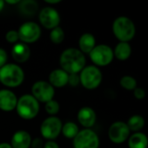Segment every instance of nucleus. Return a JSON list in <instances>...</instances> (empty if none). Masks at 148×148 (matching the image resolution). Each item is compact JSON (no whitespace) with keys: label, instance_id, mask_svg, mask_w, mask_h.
Segmentation results:
<instances>
[{"label":"nucleus","instance_id":"obj_13","mask_svg":"<svg viewBox=\"0 0 148 148\" xmlns=\"http://www.w3.org/2000/svg\"><path fill=\"white\" fill-rule=\"evenodd\" d=\"M17 97L14 92L10 89L0 90V110L3 112H11L16 109Z\"/></svg>","mask_w":148,"mask_h":148},{"label":"nucleus","instance_id":"obj_29","mask_svg":"<svg viewBox=\"0 0 148 148\" xmlns=\"http://www.w3.org/2000/svg\"><path fill=\"white\" fill-rule=\"evenodd\" d=\"M133 96L135 97V99L137 100H144L146 97V91L144 88L137 87L134 90H133Z\"/></svg>","mask_w":148,"mask_h":148},{"label":"nucleus","instance_id":"obj_16","mask_svg":"<svg viewBox=\"0 0 148 148\" xmlns=\"http://www.w3.org/2000/svg\"><path fill=\"white\" fill-rule=\"evenodd\" d=\"M31 140V136L28 132L19 130L12 135L10 146L12 148H30Z\"/></svg>","mask_w":148,"mask_h":148},{"label":"nucleus","instance_id":"obj_4","mask_svg":"<svg viewBox=\"0 0 148 148\" xmlns=\"http://www.w3.org/2000/svg\"><path fill=\"white\" fill-rule=\"evenodd\" d=\"M39 102L30 94L23 95L17 99L16 111L20 118L30 121L34 119L39 112Z\"/></svg>","mask_w":148,"mask_h":148},{"label":"nucleus","instance_id":"obj_6","mask_svg":"<svg viewBox=\"0 0 148 148\" xmlns=\"http://www.w3.org/2000/svg\"><path fill=\"white\" fill-rule=\"evenodd\" d=\"M91 61L96 67H106L112 63L114 58L113 49L106 44H99L89 54Z\"/></svg>","mask_w":148,"mask_h":148},{"label":"nucleus","instance_id":"obj_7","mask_svg":"<svg viewBox=\"0 0 148 148\" xmlns=\"http://www.w3.org/2000/svg\"><path fill=\"white\" fill-rule=\"evenodd\" d=\"M63 123L57 116H50L43 121L40 126V134L47 140H54L61 133Z\"/></svg>","mask_w":148,"mask_h":148},{"label":"nucleus","instance_id":"obj_15","mask_svg":"<svg viewBox=\"0 0 148 148\" xmlns=\"http://www.w3.org/2000/svg\"><path fill=\"white\" fill-rule=\"evenodd\" d=\"M11 56L14 61L17 63H24L29 60L31 56V49L27 44L23 42H17L12 47Z\"/></svg>","mask_w":148,"mask_h":148},{"label":"nucleus","instance_id":"obj_32","mask_svg":"<svg viewBox=\"0 0 148 148\" xmlns=\"http://www.w3.org/2000/svg\"><path fill=\"white\" fill-rule=\"evenodd\" d=\"M43 148H59V146L54 140H48L45 144H44Z\"/></svg>","mask_w":148,"mask_h":148},{"label":"nucleus","instance_id":"obj_3","mask_svg":"<svg viewBox=\"0 0 148 148\" xmlns=\"http://www.w3.org/2000/svg\"><path fill=\"white\" fill-rule=\"evenodd\" d=\"M24 81L23 69L16 63H6L0 69V83L8 88H17Z\"/></svg>","mask_w":148,"mask_h":148},{"label":"nucleus","instance_id":"obj_28","mask_svg":"<svg viewBox=\"0 0 148 148\" xmlns=\"http://www.w3.org/2000/svg\"><path fill=\"white\" fill-rule=\"evenodd\" d=\"M68 84L72 87H77L80 84L79 75V74H70L68 77Z\"/></svg>","mask_w":148,"mask_h":148},{"label":"nucleus","instance_id":"obj_30","mask_svg":"<svg viewBox=\"0 0 148 148\" xmlns=\"http://www.w3.org/2000/svg\"><path fill=\"white\" fill-rule=\"evenodd\" d=\"M7 60H8L7 52L3 48H0V69L7 63Z\"/></svg>","mask_w":148,"mask_h":148},{"label":"nucleus","instance_id":"obj_27","mask_svg":"<svg viewBox=\"0 0 148 148\" xmlns=\"http://www.w3.org/2000/svg\"><path fill=\"white\" fill-rule=\"evenodd\" d=\"M5 40L7 42L11 43V44H16L17 42H18L19 41V36H18V33L17 30H9L8 32H6L5 34Z\"/></svg>","mask_w":148,"mask_h":148},{"label":"nucleus","instance_id":"obj_23","mask_svg":"<svg viewBox=\"0 0 148 148\" xmlns=\"http://www.w3.org/2000/svg\"><path fill=\"white\" fill-rule=\"evenodd\" d=\"M79 132V129L78 125L72 121H68V122L65 123L63 125L62 130H61L62 134L66 139H70V140H73Z\"/></svg>","mask_w":148,"mask_h":148},{"label":"nucleus","instance_id":"obj_34","mask_svg":"<svg viewBox=\"0 0 148 148\" xmlns=\"http://www.w3.org/2000/svg\"><path fill=\"white\" fill-rule=\"evenodd\" d=\"M4 2H5V3H8V4H17V3H20L19 0H7Z\"/></svg>","mask_w":148,"mask_h":148},{"label":"nucleus","instance_id":"obj_11","mask_svg":"<svg viewBox=\"0 0 148 148\" xmlns=\"http://www.w3.org/2000/svg\"><path fill=\"white\" fill-rule=\"evenodd\" d=\"M131 132L124 121L113 122L108 129V138L114 144H122L128 140Z\"/></svg>","mask_w":148,"mask_h":148},{"label":"nucleus","instance_id":"obj_9","mask_svg":"<svg viewBox=\"0 0 148 148\" xmlns=\"http://www.w3.org/2000/svg\"><path fill=\"white\" fill-rule=\"evenodd\" d=\"M74 148H99V135L92 129L85 128L78 133L73 139Z\"/></svg>","mask_w":148,"mask_h":148},{"label":"nucleus","instance_id":"obj_20","mask_svg":"<svg viewBox=\"0 0 148 148\" xmlns=\"http://www.w3.org/2000/svg\"><path fill=\"white\" fill-rule=\"evenodd\" d=\"M129 148H147L148 137L141 132L133 133L127 140Z\"/></svg>","mask_w":148,"mask_h":148},{"label":"nucleus","instance_id":"obj_33","mask_svg":"<svg viewBox=\"0 0 148 148\" xmlns=\"http://www.w3.org/2000/svg\"><path fill=\"white\" fill-rule=\"evenodd\" d=\"M44 2L48 4H57L58 3H61V0H45Z\"/></svg>","mask_w":148,"mask_h":148},{"label":"nucleus","instance_id":"obj_18","mask_svg":"<svg viewBox=\"0 0 148 148\" xmlns=\"http://www.w3.org/2000/svg\"><path fill=\"white\" fill-rule=\"evenodd\" d=\"M96 46V38L92 33H84L81 35L79 40V50L85 54H90V52Z\"/></svg>","mask_w":148,"mask_h":148},{"label":"nucleus","instance_id":"obj_22","mask_svg":"<svg viewBox=\"0 0 148 148\" xmlns=\"http://www.w3.org/2000/svg\"><path fill=\"white\" fill-rule=\"evenodd\" d=\"M126 123L130 132L138 133V132H140L144 128L145 124H146V121L142 115L133 114L128 119V121Z\"/></svg>","mask_w":148,"mask_h":148},{"label":"nucleus","instance_id":"obj_35","mask_svg":"<svg viewBox=\"0 0 148 148\" xmlns=\"http://www.w3.org/2000/svg\"><path fill=\"white\" fill-rule=\"evenodd\" d=\"M0 148H12L10 143H6V142H3L0 143Z\"/></svg>","mask_w":148,"mask_h":148},{"label":"nucleus","instance_id":"obj_19","mask_svg":"<svg viewBox=\"0 0 148 148\" xmlns=\"http://www.w3.org/2000/svg\"><path fill=\"white\" fill-rule=\"evenodd\" d=\"M113 55L119 61H126L132 55V46L129 42H119L113 49Z\"/></svg>","mask_w":148,"mask_h":148},{"label":"nucleus","instance_id":"obj_10","mask_svg":"<svg viewBox=\"0 0 148 148\" xmlns=\"http://www.w3.org/2000/svg\"><path fill=\"white\" fill-rule=\"evenodd\" d=\"M38 102L46 103L51 100L55 95V88L45 81H38L33 83L31 94Z\"/></svg>","mask_w":148,"mask_h":148},{"label":"nucleus","instance_id":"obj_31","mask_svg":"<svg viewBox=\"0 0 148 148\" xmlns=\"http://www.w3.org/2000/svg\"><path fill=\"white\" fill-rule=\"evenodd\" d=\"M31 148H43L44 147V142H43L42 139H40V138H36V139H34L33 140H31Z\"/></svg>","mask_w":148,"mask_h":148},{"label":"nucleus","instance_id":"obj_21","mask_svg":"<svg viewBox=\"0 0 148 148\" xmlns=\"http://www.w3.org/2000/svg\"><path fill=\"white\" fill-rule=\"evenodd\" d=\"M18 4L20 12L26 16H33L38 10V3L34 0L20 1Z\"/></svg>","mask_w":148,"mask_h":148},{"label":"nucleus","instance_id":"obj_5","mask_svg":"<svg viewBox=\"0 0 148 148\" xmlns=\"http://www.w3.org/2000/svg\"><path fill=\"white\" fill-rule=\"evenodd\" d=\"M79 75L80 84L88 90H93L99 88L103 80L101 70L94 65L85 66Z\"/></svg>","mask_w":148,"mask_h":148},{"label":"nucleus","instance_id":"obj_2","mask_svg":"<svg viewBox=\"0 0 148 148\" xmlns=\"http://www.w3.org/2000/svg\"><path fill=\"white\" fill-rule=\"evenodd\" d=\"M112 29L114 36L120 42H129L136 35V26L133 21L125 16H120L115 18Z\"/></svg>","mask_w":148,"mask_h":148},{"label":"nucleus","instance_id":"obj_17","mask_svg":"<svg viewBox=\"0 0 148 148\" xmlns=\"http://www.w3.org/2000/svg\"><path fill=\"white\" fill-rule=\"evenodd\" d=\"M69 74L64 71L62 69H57L52 70L49 75V83L55 88H63L68 84Z\"/></svg>","mask_w":148,"mask_h":148},{"label":"nucleus","instance_id":"obj_26","mask_svg":"<svg viewBox=\"0 0 148 148\" xmlns=\"http://www.w3.org/2000/svg\"><path fill=\"white\" fill-rule=\"evenodd\" d=\"M44 109H45L46 113L48 114H50V116H55L59 112L60 106H59V103L57 101L51 100V101L45 103Z\"/></svg>","mask_w":148,"mask_h":148},{"label":"nucleus","instance_id":"obj_24","mask_svg":"<svg viewBox=\"0 0 148 148\" xmlns=\"http://www.w3.org/2000/svg\"><path fill=\"white\" fill-rule=\"evenodd\" d=\"M120 85L127 91H133L137 86V80L132 75H123L120 80Z\"/></svg>","mask_w":148,"mask_h":148},{"label":"nucleus","instance_id":"obj_14","mask_svg":"<svg viewBox=\"0 0 148 148\" xmlns=\"http://www.w3.org/2000/svg\"><path fill=\"white\" fill-rule=\"evenodd\" d=\"M79 123L85 128L91 129L97 121V114L95 111L90 107H84L80 108L77 114Z\"/></svg>","mask_w":148,"mask_h":148},{"label":"nucleus","instance_id":"obj_8","mask_svg":"<svg viewBox=\"0 0 148 148\" xmlns=\"http://www.w3.org/2000/svg\"><path fill=\"white\" fill-rule=\"evenodd\" d=\"M19 41L25 44L36 42L41 36V27L34 22L24 23L17 30Z\"/></svg>","mask_w":148,"mask_h":148},{"label":"nucleus","instance_id":"obj_36","mask_svg":"<svg viewBox=\"0 0 148 148\" xmlns=\"http://www.w3.org/2000/svg\"><path fill=\"white\" fill-rule=\"evenodd\" d=\"M4 5H5V2H4V1H3V0H0V12L3 10Z\"/></svg>","mask_w":148,"mask_h":148},{"label":"nucleus","instance_id":"obj_25","mask_svg":"<svg viewBox=\"0 0 148 148\" xmlns=\"http://www.w3.org/2000/svg\"><path fill=\"white\" fill-rule=\"evenodd\" d=\"M50 39L54 44H60L65 39V31L60 26H58L51 30Z\"/></svg>","mask_w":148,"mask_h":148},{"label":"nucleus","instance_id":"obj_12","mask_svg":"<svg viewBox=\"0 0 148 148\" xmlns=\"http://www.w3.org/2000/svg\"><path fill=\"white\" fill-rule=\"evenodd\" d=\"M60 15L58 11L53 7L47 6L43 8L38 14V20L40 24L46 29H52L60 23Z\"/></svg>","mask_w":148,"mask_h":148},{"label":"nucleus","instance_id":"obj_1","mask_svg":"<svg viewBox=\"0 0 148 148\" xmlns=\"http://www.w3.org/2000/svg\"><path fill=\"white\" fill-rule=\"evenodd\" d=\"M61 69L67 74H79L85 67V56L76 48L65 49L59 57Z\"/></svg>","mask_w":148,"mask_h":148}]
</instances>
